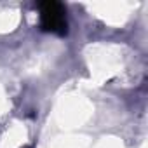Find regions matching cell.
<instances>
[{
	"mask_svg": "<svg viewBox=\"0 0 148 148\" xmlns=\"http://www.w3.org/2000/svg\"><path fill=\"white\" fill-rule=\"evenodd\" d=\"M40 9V25L45 32H52L58 35L66 33V18L64 9L58 2H42L38 5Z\"/></svg>",
	"mask_w": 148,
	"mask_h": 148,
	"instance_id": "6da1fadb",
	"label": "cell"
}]
</instances>
